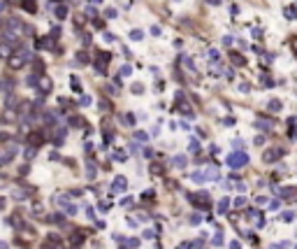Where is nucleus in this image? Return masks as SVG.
I'll use <instances>...</instances> for the list:
<instances>
[{
  "label": "nucleus",
  "instance_id": "nucleus-10",
  "mask_svg": "<svg viewBox=\"0 0 297 249\" xmlns=\"http://www.w3.org/2000/svg\"><path fill=\"white\" fill-rule=\"evenodd\" d=\"M281 196H283V198H292V196H295V189H292V186H288V189H281Z\"/></svg>",
  "mask_w": 297,
  "mask_h": 249
},
{
  "label": "nucleus",
  "instance_id": "nucleus-14",
  "mask_svg": "<svg viewBox=\"0 0 297 249\" xmlns=\"http://www.w3.org/2000/svg\"><path fill=\"white\" fill-rule=\"evenodd\" d=\"M228 205H230V200H228V198H223V200L218 203V212H225V210H228Z\"/></svg>",
  "mask_w": 297,
  "mask_h": 249
},
{
  "label": "nucleus",
  "instance_id": "nucleus-22",
  "mask_svg": "<svg viewBox=\"0 0 297 249\" xmlns=\"http://www.w3.org/2000/svg\"><path fill=\"white\" fill-rule=\"evenodd\" d=\"M135 138L139 140V142H146V133H142V131H139V133H135Z\"/></svg>",
  "mask_w": 297,
  "mask_h": 249
},
{
  "label": "nucleus",
  "instance_id": "nucleus-8",
  "mask_svg": "<svg viewBox=\"0 0 297 249\" xmlns=\"http://www.w3.org/2000/svg\"><path fill=\"white\" fill-rule=\"evenodd\" d=\"M26 84H28V86H40V82H37V74H28Z\"/></svg>",
  "mask_w": 297,
  "mask_h": 249
},
{
  "label": "nucleus",
  "instance_id": "nucleus-16",
  "mask_svg": "<svg viewBox=\"0 0 297 249\" xmlns=\"http://www.w3.org/2000/svg\"><path fill=\"white\" fill-rule=\"evenodd\" d=\"M56 14H58V19H65V16H68V7H58Z\"/></svg>",
  "mask_w": 297,
  "mask_h": 249
},
{
  "label": "nucleus",
  "instance_id": "nucleus-17",
  "mask_svg": "<svg viewBox=\"0 0 297 249\" xmlns=\"http://www.w3.org/2000/svg\"><path fill=\"white\" fill-rule=\"evenodd\" d=\"M130 37L137 42V40H142V37H144V33H142V30H132V33H130Z\"/></svg>",
  "mask_w": 297,
  "mask_h": 249
},
{
  "label": "nucleus",
  "instance_id": "nucleus-31",
  "mask_svg": "<svg viewBox=\"0 0 297 249\" xmlns=\"http://www.w3.org/2000/svg\"><path fill=\"white\" fill-rule=\"evenodd\" d=\"M239 247H241L239 242H232V244H230V249H239Z\"/></svg>",
  "mask_w": 297,
  "mask_h": 249
},
{
  "label": "nucleus",
  "instance_id": "nucleus-19",
  "mask_svg": "<svg viewBox=\"0 0 297 249\" xmlns=\"http://www.w3.org/2000/svg\"><path fill=\"white\" fill-rule=\"evenodd\" d=\"M40 89H42V91H51V82H49V79H44V82L40 84Z\"/></svg>",
  "mask_w": 297,
  "mask_h": 249
},
{
  "label": "nucleus",
  "instance_id": "nucleus-2",
  "mask_svg": "<svg viewBox=\"0 0 297 249\" xmlns=\"http://www.w3.org/2000/svg\"><path fill=\"white\" fill-rule=\"evenodd\" d=\"M248 163V156L244 154V151H235V154L228 156V165L230 168H241V165Z\"/></svg>",
  "mask_w": 297,
  "mask_h": 249
},
{
  "label": "nucleus",
  "instance_id": "nucleus-28",
  "mask_svg": "<svg viewBox=\"0 0 297 249\" xmlns=\"http://www.w3.org/2000/svg\"><path fill=\"white\" fill-rule=\"evenodd\" d=\"M232 42H235V40H232V37H230V35H225V37H223V44H228V47H230V44H232Z\"/></svg>",
  "mask_w": 297,
  "mask_h": 249
},
{
  "label": "nucleus",
  "instance_id": "nucleus-4",
  "mask_svg": "<svg viewBox=\"0 0 297 249\" xmlns=\"http://www.w3.org/2000/svg\"><path fill=\"white\" fill-rule=\"evenodd\" d=\"M10 56H12V44L0 42V58H10Z\"/></svg>",
  "mask_w": 297,
  "mask_h": 249
},
{
  "label": "nucleus",
  "instance_id": "nucleus-15",
  "mask_svg": "<svg viewBox=\"0 0 297 249\" xmlns=\"http://www.w3.org/2000/svg\"><path fill=\"white\" fill-rule=\"evenodd\" d=\"M86 177H88V179H93V177H95V165L88 163V168H86Z\"/></svg>",
  "mask_w": 297,
  "mask_h": 249
},
{
  "label": "nucleus",
  "instance_id": "nucleus-29",
  "mask_svg": "<svg viewBox=\"0 0 297 249\" xmlns=\"http://www.w3.org/2000/svg\"><path fill=\"white\" fill-rule=\"evenodd\" d=\"M286 247H290L288 242H281V244H274V249H286Z\"/></svg>",
  "mask_w": 297,
  "mask_h": 249
},
{
  "label": "nucleus",
  "instance_id": "nucleus-20",
  "mask_svg": "<svg viewBox=\"0 0 297 249\" xmlns=\"http://www.w3.org/2000/svg\"><path fill=\"white\" fill-rule=\"evenodd\" d=\"M174 165H179V168H183V165H186V159H183V156H179V159H174Z\"/></svg>",
  "mask_w": 297,
  "mask_h": 249
},
{
  "label": "nucleus",
  "instance_id": "nucleus-27",
  "mask_svg": "<svg viewBox=\"0 0 297 249\" xmlns=\"http://www.w3.org/2000/svg\"><path fill=\"white\" fill-rule=\"evenodd\" d=\"M65 210H68V214H77V207L74 205H65Z\"/></svg>",
  "mask_w": 297,
  "mask_h": 249
},
{
  "label": "nucleus",
  "instance_id": "nucleus-26",
  "mask_svg": "<svg viewBox=\"0 0 297 249\" xmlns=\"http://www.w3.org/2000/svg\"><path fill=\"white\" fill-rule=\"evenodd\" d=\"M121 74H123V77H128V74H130V65H123V68H121Z\"/></svg>",
  "mask_w": 297,
  "mask_h": 249
},
{
  "label": "nucleus",
  "instance_id": "nucleus-7",
  "mask_svg": "<svg viewBox=\"0 0 297 249\" xmlns=\"http://www.w3.org/2000/svg\"><path fill=\"white\" fill-rule=\"evenodd\" d=\"M30 144H33V147L42 144V133H30Z\"/></svg>",
  "mask_w": 297,
  "mask_h": 249
},
{
  "label": "nucleus",
  "instance_id": "nucleus-25",
  "mask_svg": "<svg viewBox=\"0 0 297 249\" xmlns=\"http://www.w3.org/2000/svg\"><path fill=\"white\" fill-rule=\"evenodd\" d=\"M79 105H91V98H88V95H81V100H79Z\"/></svg>",
  "mask_w": 297,
  "mask_h": 249
},
{
  "label": "nucleus",
  "instance_id": "nucleus-23",
  "mask_svg": "<svg viewBox=\"0 0 297 249\" xmlns=\"http://www.w3.org/2000/svg\"><path fill=\"white\" fill-rule=\"evenodd\" d=\"M114 159H116V161H125L128 156H125V151H116V156H114Z\"/></svg>",
  "mask_w": 297,
  "mask_h": 249
},
{
  "label": "nucleus",
  "instance_id": "nucleus-1",
  "mask_svg": "<svg viewBox=\"0 0 297 249\" xmlns=\"http://www.w3.org/2000/svg\"><path fill=\"white\" fill-rule=\"evenodd\" d=\"M26 61H28V54L23 51V49H21V51L12 54V56H10V61H7V63H10V68H12V70H21V68H23V65H26Z\"/></svg>",
  "mask_w": 297,
  "mask_h": 249
},
{
  "label": "nucleus",
  "instance_id": "nucleus-32",
  "mask_svg": "<svg viewBox=\"0 0 297 249\" xmlns=\"http://www.w3.org/2000/svg\"><path fill=\"white\" fill-rule=\"evenodd\" d=\"M179 249H190V244H188V242H183V244H179Z\"/></svg>",
  "mask_w": 297,
  "mask_h": 249
},
{
  "label": "nucleus",
  "instance_id": "nucleus-13",
  "mask_svg": "<svg viewBox=\"0 0 297 249\" xmlns=\"http://www.w3.org/2000/svg\"><path fill=\"white\" fill-rule=\"evenodd\" d=\"M23 156H26V159H33V156H35V147H28V149H23Z\"/></svg>",
  "mask_w": 297,
  "mask_h": 249
},
{
  "label": "nucleus",
  "instance_id": "nucleus-3",
  "mask_svg": "<svg viewBox=\"0 0 297 249\" xmlns=\"http://www.w3.org/2000/svg\"><path fill=\"white\" fill-rule=\"evenodd\" d=\"M283 154H286V151H283V149H279V147H276V149H267L265 161H267V163H274V161H279Z\"/></svg>",
  "mask_w": 297,
  "mask_h": 249
},
{
  "label": "nucleus",
  "instance_id": "nucleus-6",
  "mask_svg": "<svg viewBox=\"0 0 297 249\" xmlns=\"http://www.w3.org/2000/svg\"><path fill=\"white\" fill-rule=\"evenodd\" d=\"M125 186H128L125 177H116L114 179V191H125Z\"/></svg>",
  "mask_w": 297,
  "mask_h": 249
},
{
  "label": "nucleus",
  "instance_id": "nucleus-12",
  "mask_svg": "<svg viewBox=\"0 0 297 249\" xmlns=\"http://www.w3.org/2000/svg\"><path fill=\"white\" fill-rule=\"evenodd\" d=\"M123 123H125V126H132V123H135V114H125V117H123Z\"/></svg>",
  "mask_w": 297,
  "mask_h": 249
},
{
  "label": "nucleus",
  "instance_id": "nucleus-24",
  "mask_svg": "<svg viewBox=\"0 0 297 249\" xmlns=\"http://www.w3.org/2000/svg\"><path fill=\"white\" fill-rule=\"evenodd\" d=\"M33 214H42V205H40V203H35V205H33Z\"/></svg>",
  "mask_w": 297,
  "mask_h": 249
},
{
  "label": "nucleus",
  "instance_id": "nucleus-9",
  "mask_svg": "<svg viewBox=\"0 0 297 249\" xmlns=\"http://www.w3.org/2000/svg\"><path fill=\"white\" fill-rule=\"evenodd\" d=\"M267 107H269L272 112H279V110H281V102H279V100H269V102H267Z\"/></svg>",
  "mask_w": 297,
  "mask_h": 249
},
{
  "label": "nucleus",
  "instance_id": "nucleus-33",
  "mask_svg": "<svg viewBox=\"0 0 297 249\" xmlns=\"http://www.w3.org/2000/svg\"><path fill=\"white\" fill-rule=\"evenodd\" d=\"M2 10H5V5H2V2H0V12H2Z\"/></svg>",
  "mask_w": 297,
  "mask_h": 249
},
{
  "label": "nucleus",
  "instance_id": "nucleus-34",
  "mask_svg": "<svg viewBox=\"0 0 297 249\" xmlns=\"http://www.w3.org/2000/svg\"><path fill=\"white\" fill-rule=\"evenodd\" d=\"M295 249H297V247H295Z\"/></svg>",
  "mask_w": 297,
  "mask_h": 249
},
{
  "label": "nucleus",
  "instance_id": "nucleus-5",
  "mask_svg": "<svg viewBox=\"0 0 297 249\" xmlns=\"http://www.w3.org/2000/svg\"><path fill=\"white\" fill-rule=\"evenodd\" d=\"M207 200H209V196H207V193H204V191H202V193H197V196H193V203H195V205H207Z\"/></svg>",
  "mask_w": 297,
  "mask_h": 249
},
{
  "label": "nucleus",
  "instance_id": "nucleus-18",
  "mask_svg": "<svg viewBox=\"0 0 297 249\" xmlns=\"http://www.w3.org/2000/svg\"><path fill=\"white\" fill-rule=\"evenodd\" d=\"M23 10H30V12H35V5H33V0H23Z\"/></svg>",
  "mask_w": 297,
  "mask_h": 249
},
{
  "label": "nucleus",
  "instance_id": "nucleus-30",
  "mask_svg": "<svg viewBox=\"0 0 297 249\" xmlns=\"http://www.w3.org/2000/svg\"><path fill=\"white\" fill-rule=\"evenodd\" d=\"M207 2H209V5H214V7H216V5H221V0H207Z\"/></svg>",
  "mask_w": 297,
  "mask_h": 249
},
{
  "label": "nucleus",
  "instance_id": "nucleus-11",
  "mask_svg": "<svg viewBox=\"0 0 297 249\" xmlns=\"http://www.w3.org/2000/svg\"><path fill=\"white\" fill-rule=\"evenodd\" d=\"M5 107H16V95H7V100H5Z\"/></svg>",
  "mask_w": 297,
  "mask_h": 249
},
{
  "label": "nucleus",
  "instance_id": "nucleus-21",
  "mask_svg": "<svg viewBox=\"0 0 297 249\" xmlns=\"http://www.w3.org/2000/svg\"><path fill=\"white\" fill-rule=\"evenodd\" d=\"M209 58H211V63H216V61H218V51L211 49V51H209Z\"/></svg>",
  "mask_w": 297,
  "mask_h": 249
}]
</instances>
